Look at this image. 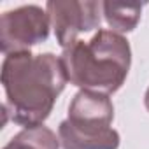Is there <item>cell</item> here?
<instances>
[{
  "label": "cell",
  "instance_id": "1",
  "mask_svg": "<svg viewBox=\"0 0 149 149\" xmlns=\"http://www.w3.org/2000/svg\"><path fill=\"white\" fill-rule=\"evenodd\" d=\"M67 81L61 60L51 53L16 51L6 54L2 63L6 121L11 118L25 128L40 126L51 114Z\"/></svg>",
  "mask_w": 149,
  "mask_h": 149
},
{
  "label": "cell",
  "instance_id": "2",
  "mask_svg": "<svg viewBox=\"0 0 149 149\" xmlns=\"http://www.w3.org/2000/svg\"><path fill=\"white\" fill-rule=\"evenodd\" d=\"M67 79L84 91L112 95L130 70L128 40L112 30H98L90 40H76L60 56Z\"/></svg>",
  "mask_w": 149,
  "mask_h": 149
},
{
  "label": "cell",
  "instance_id": "3",
  "mask_svg": "<svg viewBox=\"0 0 149 149\" xmlns=\"http://www.w3.org/2000/svg\"><path fill=\"white\" fill-rule=\"evenodd\" d=\"M114 105L107 95L81 90L60 123L58 139L63 149H118L119 133L111 126Z\"/></svg>",
  "mask_w": 149,
  "mask_h": 149
},
{
  "label": "cell",
  "instance_id": "4",
  "mask_svg": "<svg viewBox=\"0 0 149 149\" xmlns=\"http://www.w3.org/2000/svg\"><path fill=\"white\" fill-rule=\"evenodd\" d=\"M51 19L47 11L39 6H23L7 11L0 18V46L4 54L30 51L49 35Z\"/></svg>",
  "mask_w": 149,
  "mask_h": 149
},
{
  "label": "cell",
  "instance_id": "5",
  "mask_svg": "<svg viewBox=\"0 0 149 149\" xmlns=\"http://www.w3.org/2000/svg\"><path fill=\"white\" fill-rule=\"evenodd\" d=\"M58 44L67 49L77 40V35L100 26L104 4L76 2V0H51L46 4Z\"/></svg>",
  "mask_w": 149,
  "mask_h": 149
},
{
  "label": "cell",
  "instance_id": "6",
  "mask_svg": "<svg viewBox=\"0 0 149 149\" xmlns=\"http://www.w3.org/2000/svg\"><path fill=\"white\" fill-rule=\"evenodd\" d=\"M60 139L44 125L25 128L14 135L4 149H58Z\"/></svg>",
  "mask_w": 149,
  "mask_h": 149
},
{
  "label": "cell",
  "instance_id": "7",
  "mask_svg": "<svg viewBox=\"0 0 149 149\" xmlns=\"http://www.w3.org/2000/svg\"><path fill=\"white\" fill-rule=\"evenodd\" d=\"M142 14V6H123V4H111L104 2V16L107 25L111 26L112 32L116 33H126L132 32L137 23L140 21Z\"/></svg>",
  "mask_w": 149,
  "mask_h": 149
},
{
  "label": "cell",
  "instance_id": "8",
  "mask_svg": "<svg viewBox=\"0 0 149 149\" xmlns=\"http://www.w3.org/2000/svg\"><path fill=\"white\" fill-rule=\"evenodd\" d=\"M146 107H147V111H149V88H147V91H146Z\"/></svg>",
  "mask_w": 149,
  "mask_h": 149
}]
</instances>
